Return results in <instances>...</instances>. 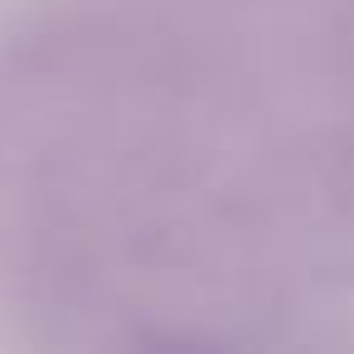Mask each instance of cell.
<instances>
[{
	"label": "cell",
	"instance_id": "1",
	"mask_svg": "<svg viewBox=\"0 0 354 354\" xmlns=\"http://www.w3.org/2000/svg\"><path fill=\"white\" fill-rule=\"evenodd\" d=\"M151 354H214V349H199V344H160Z\"/></svg>",
	"mask_w": 354,
	"mask_h": 354
}]
</instances>
